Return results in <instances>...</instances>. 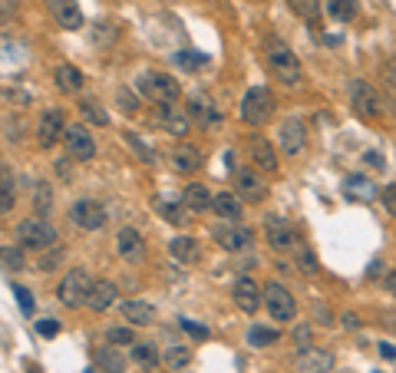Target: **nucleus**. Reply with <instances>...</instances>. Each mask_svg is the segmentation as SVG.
Returning <instances> with one entry per match:
<instances>
[{"mask_svg":"<svg viewBox=\"0 0 396 373\" xmlns=\"http://www.w3.org/2000/svg\"><path fill=\"white\" fill-rule=\"evenodd\" d=\"M317 321H320V324H334V314H327L324 307H317Z\"/></svg>","mask_w":396,"mask_h":373,"instance_id":"13d9d810","label":"nucleus"},{"mask_svg":"<svg viewBox=\"0 0 396 373\" xmlns=\"http://www.w3.org/2000/svg\"><path fill=\"white\" fill-rule=\"evenodd\" d=\"M274 116V96L268 87H251L242 99V123L244 126H264Z\"/></svg>","mask_w":396,"mask_h":373,"instance_id":"7ed1b4c3","label":"nucleus"},{"mask_svg":"<svg viewBox=\"0 0 396 373\" xmlns=\"http://www.w3.org/2000/svg\"><path fill=\"white\" fill-rule=\"evenodd\" d=\"M294 340H298V347L310 344V324H298V327H294Z\"/></svg>","mask_w":396,"mask_h":373,"instance_id":"864d4df0","label":"nucleus"},{"mask_svg":"<svg viewBox=\"0 0 396 373\" xmlns=\"http://www.w3.org/2000/svg\"><path fill=\"white\" fill-rule=\"evenodd\" d=\"M53 77H57V89H63V93H79L83 89V73L77 67H69V63L57 67Z\"/></svg>","mask_w":396,"mask_h":373,"instance_id":"c85d7f7f","label":"nucleus"},{"mask_svg":"<svg viewBox=\"0 0 396 373\" xmlns=\"http://www.w3.org/2000/svg\"><path fill=\"white\" fill-rule=\"evenodd\" d=\"M69 221L83 231H99L103 225H106V208L93 199H79V201L69 205Z\"/></svg>","mask_w":396,"mask_h":373,"instance_id":"6e6552de","label":"nucleus"},{"mask_svg":"<svg viewBox=\"0 0 396 373\" xmlns=\"http://www.w3.org/2000/svg\"><path fill=\"white\" fill-rule=\"evenodd\" d=\"M135 87H139V93H142L145 99H152V103H159V106H175V99L182 96L179 83H175L169 73H142Z\"/></svg>","mask_w":396,"mask_h":373,"instance_id":"20e7f679","label":"nucleus"},{"mask_svg":"<svg viewBox=\"0 0 396 373\" xmlns=\"http://www.w3.org/2000/svg\"><path fill=\"white\" fill-rule=\"evenodd\" d=\"M119 311H123V317L135 327H145V324H152L155 321V307L149 304V301H123Z\"/></svg>","mask_w":396,"mask_h":373,"instance_id":"4be33fe9","label":"nucleus"},{"mask_svg":"<svg viewBox=\"0 0 396 373\" xmlns=\"http://www.w3.org/2000/svg\"><path fill=\"white\" fill-rule=\"evenodd\" d=\"M185 113L192 116L198 126H215L218 119H222L218 106H215L205 93H192V96H188V106H185Z\"/></svg>","mask_w":396,"mask_h":373,"instance_id":"aec40b11","label":"nucleus"},{"mask_svg":"<svg viewBox=\"0 0 396 373\" xmlns=\"http://www.w3.org/2000/svg\"><path fill=\"white\" fill-rule=\"evenodd\" d=\"M155 119H159V126H162L165 133L185 135V133H188V119H192V116H188V113H179L175 106H162Z\"/></svg>","mask_w":396,"mask_h":373,"instance_id":"5701e85b","label":"nucleus"},{"mask_svg":"<svg viewBox=\"0 0 396 373\" xmlns=\"http://www.w3.org/2000/svg\"><path fill=\"white\" fill-rule=\"evenodd\" d=\"M155 208H159V215H162L165 221H172V225H185L188 221V215H185V205H179V201H169V199H159L155 201Z\"/></svg>","mask_w":396,"mask_h":373,"instance_id":"c756f323","label":"nucleus"},{"mask_svg":"<svg viewBox=\"0 0 396 373\" xmlns=\"http://www.w3.org/2000/svg\"><path fill=\"white\" fill-rule=\"evenodd\" d=\"M383 79H387V87H390V93L396 96V57L390 60L387 67H383Z\"/></svg>","mask_w":396,"mask_h":373,"instance_id":"3c124183","label":"nucleus"},{"mask_svg":"<svg viewBox=\"0 0 396 373\" xmlns=\"http://www.w3.org/2000/svg\"><path fill=\"white\" fill-rule=\"evenodd\" d=\"M294 367H298V373H330L334 357L327 350H317V347H300V354L294 357Z\"/></svg>","mask_w":396,"mask_h":373,"instance_id":"dca6fc26","label":"nucleus"},{"mask_svg":"<svg viewBox=\"0 0 396 373\" xmlns=\"http://www.w3.org/2000/svg\"><path fill=\"white\" fill-rule=\"evenodd\" d=\"M0 211L4 215L13 211V179H10V169H4V175H0Z\"/></svg>","mask_w":396,"mask_h":373,"instance_id":"f704fd0d","label":"nucleus"},{"mask_svg":"<svg viewBox=\"0 0 396 373\" xmlns=\"http://www.w3.org/2000/svg\"><path fill=\"white\" fill-rule=\"evenodd\" d=\"M350 99H353V109L363 119H370V123H377L380 116H383V96L370 87V83H363V79H353L350 83Z\"/></svg>","mask_w":396,"mask_h":373,"instance_id":"0eeeda50","label":"nucleus"},{"mask_svg":"<svg viewBox=\"0 0 396 373\" xmlns=\"http://www.w3.org/2000/svg\"><path fill=\"white\" fill-rule=\"evenodd\" d=\"M37 330L43 337H57L60 334V324H57V321H37Z\"/></svg>","mask_w":396,"mask_h":373,"instance_id":"603ef678","label":"nucleus"},{"mask_svg":"<svg viewBox=\"0 0 396 373\" xmlns=\"http://www.w3.org/2000/svg\"><path fill=\"white\" fill-rule=\"evenodd\" d=\"M215 241L222 245L225 251H242L251 245V228H244L238 221H225V225H215L212 228Z\"/></svg>","mask_w":396,"mask_h":373,"instance_id":"f8f14e48","label":"nucleus"},{"mask_svg":"<svg viewBox=\"0 0 396 373\" xmlns=\"http://www.w3.org/2000/svg\"><path fill=\"white\" fill-rule=\"evenodd\" d=\"M182 327H185V330H188L192 337H198V340H205V337H208V327L195 324V321H188V317H182Z\"/></svg>","mask_w":396,"mask_h":373,"instance_id":"8fccbe9b","label":"nucleus"},{"mask_svg":"<svg viewBox=\"0 0 396 373\" xmlns=\"http://www.w3.org/2000/svg\"><path fill=\"white\" fill-rule=\"evenodd\" d=\"M248 155H251V165L254 169H261V172H278V152H274V145L261 135H251L248 139Z\"/></svg>","mask_w":396,"mask_h":373,"instance_id":"f3484780","label":"nucleus"},{"mask_svg":"<svg viewBox=\"0 0 396 373\" xmlns=\"http://www.w3.org/2000/svg\"><path fill=\"white\" fill-rule=\"evenodd\" d=\"M106 340L109 344H116V347H123V344H135V334L129 330V327H113L106 334Z\"/></svg>","mask_w":396,"mask_h":373,"instance_id":"79ce46f5","label":"nucleus"},{"mask_svg":"<svg viewBox=\"0 0 396 373\" xmlns=\"http://www.w3.org/2000/svg\"><path fill=\"white\" fill-rule=\"evenodd\" d=\"M198 165H202V152H198L195 145H179V149L172 152V169L175 172L188 175V172H195Z\"/></svg>","mask_w":396,"mask_h":373,"instance_id":"bb28decb","label":"nucleus"},{"mask_svg":"<svg viewBox=\"0 0 396 373\" xmlns=\"http://www.w3.org/2000/svg\"><path fill=\"white\" fill-rule=\"evenodd\" d=\"M380 199H383V208H387L390 215H393V218H396V185H387V189H383V195H380Z\"/></svg>","mask_w":396,"mask_h":373,"instance_id":"09e8293b","label":"nucleus"},{"mask_svg":"<svg viewBox=\"0 0 396 373\" xmlns=\"http://www.w3.org/2000/svg\"><path fill=\"white\" fill-rule=\"evenodd\" d=\"M175 60H179L185 69H198L205 63V53H198V50H182V53H175Z\"/></svg>","mask_w":396,"mask_h":373,"instance_id":"ea45409f","label":"nucleus"},{"mask_svg":"<svg viewBox=\"0 0 396 373\" xmlns=\"http://www.w3.org/2000/svg\"><path fill=\"white\" fill-rule=\"evenodd\" d=\"M17 241L30 251H47L57 245V228L43 215H33V218H23L17 225Z\"/></svg>","mask_w":396,"mask_h":373,"instance_id":"f03ea898","label":"nucleus"},{"mask_svg":"<svg viewBox=\"0 0 396 373\" xmlns=\"http://www.w3.org/2000/svg\"><path fill=\"white\" fill-rule=\"evenodd\" d=\"M380 357H390V360H396V347H390V344H380Z\"/></svg>","mask_w":396,"mask_h":373,"instance_id":"4d7b16f0","label":"nucleus"},{"mask_svg":"<svg viewBox=\"0 0 396 373\" xmlns=\"http://www.w3.org/2000/svg\"><path fill=\"white\" fill-rule=\"evenodd\" d=\"M132 360L142 367V370H152V367L159 364V354H155L152 344H139V340H135L132 344Z\"/></svg>","mask_w":396,"mask_h":373,"instance_id":"2f4dec72","label":"nucleus"},{"mask_svg":"<svg viewBox=\"0 0 396 373\" xmlns=\"http://www.w3.org/2000/svg\"><path fill=\"white\" fill-rule=\"evenodd\" d=\"M248 340L254 347H271V344H278V330H271V327H251L248 330Z\"/></svg>","mask_w":396,"mask_h":373,"instance_id":"e433bc0d","label":"nucleus"},{"mask_svg":"<svg viewBox=\"0 0 396 373\" xmlns=\"http://www.w3.org/2000/svg\"><path fill=\"white\" fill-rule=\"evenodd\" d=\"M63 133H67L63 113H60V109H43L37 119V143L43 145V149H50V145H57L60 139H63Z\"/></svg>","mask_w":396,"mask_h":373,"instance_id":"9d476101","label":"nucleus"},{"mask_svg":"<svg viewBox=\"0 0 396 373\" xmlns=\"http://www.w3.org/2000/svg\"><path fill=\"white\" fill-rule=\"evenodd\" d=\"M116 284L113 281H93V291H89V301L86 304L93 307V311H106L113 301H116Z\"/></svg>","mask_w":396,"mask_h":373,"instance_id":"cd10ccee","label":"nucleus"},{"mask_svg":"<svg viewBox=\"0 0 396 373\" xmlns=\"http://www.w3.org/2000/svg\"><path fill=\"white\" fill-rule=\"evenodd\" d=\"M165 367H169V370H185V367L192 364V350H188V347H182V344H172L169 347V350H165Z\"/></svg>","mask_w":396,"mask_h":373,"instance_id":"7c9ffc66","label":"nucleus"},{"mask_svg":"<svg viewBox=\"0 0 396 373\" xmlns=\"http://www.w3.org/2000/svg\"><path fill=\"white\" fill-rule=\"evenodd\" d=\"M232 182H234V191H238L244 201H254V205H258V201L268 199V185H264V179L254 172V169H238Z\"/></svg>","mask_w":396,"mask_h":373,"instance_id":"ddd939ff","label":"nucleus"},{"mask_svg":"<svg viewBox=\"0 0 396 373\" xmlns=\"http://www.w3.org/2000/svg\"><path fill=\"white\" fill-rule=\"evenodd\" d=\"M298 228L290 225V221H284V218H268V245L274 251H290L294 245H298Z\"/></svg>","mask_w":396,"mask_h":373,"instance_id":"6ab92c4d","label":"nucleus"},{"mask_svg":"<svg viewBox=\"0 0 396 373\" xmlns=\"http://www.w3.org/2000/svg\"><path fill=\"white\" fill-rule=\"evenodd\" d=\"M182 205L188 211H208L215 205V195H208V189H205V185H185Z\"/></svg>","mask_w":396,"mask_h":373,"instance_id":"a878e982","label":"nucleus"},{"mask_svg":"<svg viewBox=\"0 0 396 373\" xmlns=\"http://www.w3.org/2000/svg\"><path fill=\"white\" fill-rule=\"evenodd\" d=\"M50 201H53V195H50L47 185L40 182V189L33 191V208H37V215H47V211H50Z\"/></svg>","mask_w":396,"mask_h":373,"instance_id":"a19ab883","label":"nucleus"},{"mask_svg":"<svg viewBox=\"0 0 396 373\" xmlns=\"http://www.w3.org/2000/svg\"><path fill=\"white\" fill-rule=\"evenodd\" d=\"M50 13L63 30H79L83 27V10H79L77 0H47Z\"/></svg>","mask_w":396,"mask_h":373,"instance_id":"a211bd4d","label":"nucleus"},{"mask_svg":"<svg viewBox=\"0 0 396 373\" xmlns=\"http://www.w3.org/2000/svg\"><path fill=\"white\" fill-rule=\"evenodd\" d=\"M126 139L135 145V152L142 155V162H152V149H149V145H145L142 139H139V135H135V133H126Z\"/></svg>","mask_w":396,"mask_h":373,"instance_id":"de8ad7c7","label":"nucleus"},{"mask_svg":"<svg viewBox=\"0 0 396 373\" xmlns=\"http://www.w3.org/2000/svg\"><path fill=\"white\" fill-rule=\"evenodd\" d=\"M79 113H83V119H86V123H93V126H106L109 123V116L103 113V106H99L96 99H86V103L79 106Z\"/></svg>","mask_w":396,"mask_h":373,"instance_id":"c9c22d12","label":"nucleus"},{"mask_svg":"<svg viewBox=\"0 0 396 373\" xmlns=\"http://www.w3.org/2000/svg\"><path fill=\"white\" fill-rule=\"evenodd\" d=\"M367 162L373 165V169H383V159H380V152H367Z\"/></svg>","mask_w":396,"mask_h":373,"instance_id":"6e6d98bb","label":"nucleus"},{"mask_svg":"<svg viewBox=\"0 0 396 373\" xmlns=\"http://www.w3.org/2000/svg\"><path fill=\"white\" fill-rule=\"evenodd\" d=\"M63 258H67V251L60 248V245H53L47 255H40V268H43V271H53V268H60V261H63Z\"/></svg>","mask_w":396,"mask_h":373,"instance_id":"58836bf2","label":"nucleus"},{"mask_svg":"<svg viewBox=\"0 0 396 373\" xmlns=\"http://www.w3.org/2000/svg\"><path fill=\"white\" fill-rule=\"evenodd\" d=\"M264 63H268L271 77H278L284 87H298L300 83V63L288 43L268 40V47H264Z\"/></svg>","mask_w":396,"mask_h":373,"instance_id":"f257e3e1","label":"nucleus"},{"mask_svg":"<svg viewBox=\"0 0 396 373\" xmlns=\"http://www.w3.org/2000/svg\"><path fill=\"white\" fill-rule=\"evenodd\" d=\"M89 291H93V278L83 268H73L63 274V281L57 287V297H60V304H67V307H83L89 301Z\"/></svg>","mask_w":396,"mask_h":373,"instance_id":"39448f33","label":"nucleus"},{"mask_svg":"<svg viewBox=\"0 0 396 373\" xmlns=\"http://www.w3.org/2000/svg\"><path fill=\"white\" fill-rule=\"evenodd\" d=\"M264 307H268V314L274 317V321H281V324L294 321V314H298V304H294L290 291L284 284H278V281L264 284Z\"/></svg>","mask_w":396,"mask_h":373,"instance_id":"423d86ee","label":"nucleus"},{"mask_svg":"<svg viewBox=\"0 0 396 373\" xmlns=\"http://www.w3.org/2000/svg\"><path fill=\"white\" fill-rule=\"evenodd\" d=\"M327 10H330V17L347 23V20L357 17V0H327Z\"/></svg>","mask_w":396,"mask_h":373,"instance_id":"473e14b6","label":"nucleus"},{"mask_svg":"<svg viewBox=\"0 0 396 373\" xmlns=\"http://www.w3.org/2000/svg\"><path fill=\"white\" fill-rule=\"evenodd\" d=\"M234 304H238V311L242 314H248V317H254L258 314V307H261V301H264V291L258 284H254L248 274H242V278L234 281Z\"/></svg>","mask_w":396,"mask_h":373,"instance_id":"9b49d317","label":"nucleus"},{"mask_svg":"<svg viewBox=\"0 0 396 373\" xmlns=\"http://www.w3.org/2000/svg\"><path fill=\"white\" fill-rule=\"evenodd\" d=\"M116 103L123 106V113H129V116H132L135 109H139V106H135V96L129 93L126 87H119V89H116Z\"/></svg>","mask_w":396,"mask_h":373,"instance_id":"c03bdc74","label":"nucleus"},{"mask_svg":"<svg viewBox=\"0 0 396 373\" xmlns=\"http://www.w3.org/2000/svg\"><path fill=\"white\" fill-rule=\"evenodd\" d=\"M57 172L63 175V179H69V165H67V162H60V165H57Z\"/></svg>","mask_w":396,"mask_h":373,"instance_id":"052dcab7","label":"nucleus"},{"mask_svg":"<svg viewBox=\"0 0 396 373\" xmlns=\"http://www.w3.org/2000/svg\"><path fill=\"white\" fill-rule=\"evenodd\" d=\"M4 268L20 271V268H23V255H20L17 248H4Z\"/></svg>","mask_w":396,"mask_h":373,"instance_id":"49530a36","label":"nucleus"},{"mask_svg":"<svg viewBox=\"0 0 396 373\" xmlns=\"http://www.w3.org/2000/svg\"><path fill=\"white\" fill-rule=\"evenodd\" d=\"M278 139H281V152H284V155H298L300 149H304V143H307V126H304V119H298V116L284 119Z\"/></svg>","mask_w":396,"mask_h":373,"instance_id":"4468645a","label":"nucleus"},{"mask_svg":"<svg viewBox=\"0 0 396 373\" xmlns=\"http://www.w3.org/2000/svg\"><path fill=\"white\" fill-rule=\"evenodd\" d=\"M10 291H13V297H17V304H20V311H23V314H33V297H30V291L27 287H20V284H13L10 287Z\"/></svg>","mask_w":396,"mask_h":373,"instance_id":"37998d69","label":"nucleus"},{"mask_svg":"<svg viewBox=\"0 0 396 373\" xmlns=\"http://www.w3.org/2000/svg\"><path fill=\"white\" fill-rule=\"evenodd\" d=\"M344 327H347V330H357V327H360V317L353 314V311H350V314H344Z\"/></svg>","mask_w":396,"mask_h":373,"instance_id":"5fc2aeb1","label":"nucleus"},{"mask_svg":"<svg viewBox=\"0 0 396 373\" xmlns=\"http://www.w3.org/2000/svg\"><path fill=\"white\" fill-rule=\"evenodd\" d=\"M63 143H67V152L77 159V162H89L96 155V143H93V133L86 126H67L63 133Z\"/></svg>","mask_w":396,"mask_h":373,"instance_id":"1a4fd4ad","label":"nucleus"},{"mask_svg":"<svg viewBox=\"0 0 396 373\" xmlns=\"http://www.w3.org/2000/svg\"><path fill=\"white\" fill-rule=\"evenodd\" d=\"M298 268L307 271V274H314V271H317V258H314V251H307V248L298 251Z\"/></svg>","mask_w":396,"mask_h":373,"instance_id":"a18cd8bd","label":"nucleus"},{"mask_svg":"<svg viewBox=\"0 0 396 373\" xmlns=\"http://www.w3.org/2000/svg\"><path fill=\"white\" fill-rule=\"evenodd\" d=\"M320 4H324V0H288V7L294 10L298 17H304V20H317Z\"/></svg>","mask_w":396,"mask_h":373,"instance_id":"72a5a7b5","label":"nucleus"},{"mask_svg":"<svg viewBox=\"0 0 396 373\" xmlns=\"http://www.w3.org/2000/svg\"><path fill=\"white\" fill-rule=\"evenodd\" d=\"M347 195H350V199H357V195H360L363 201H370L377 191H373V185H370L367 179H347Z\"/></svg>","mask_w":396,"mask_h":373,"instance_id":"4c0bfd02","label":"nucleus"},{"mask_svg":"<svg viewBox=\"0 0 396 373\" xmlns=\"http://www.w3.org/2000/svg\"><path fill=\"white\" fill-rule=\"evenodd\" d=\"M387 291L396 297V271H393V274H390V278H387Z\"/></svg>","mask_w":396,"mask_h":373,"instance_id":"bf43d9fd","label":"nucleus"},{"mask_svg":"<svg viewBox=\"0 0 396 373\" xmlns=\"http://www.w3.org/2000/svg\"><path fill=\"white\" fill-rule=\"evenodd\" d=\"M116 251H119V258L129 261V265H142L145 261V238L135 228H123L116 235Z\"/></svg>","mask_w":396,"mask_h":373,"instance_id":"2eb2a0df","label":"nucleus"},{"mask_svg":"<svg viewBox=\"0 0 396 373\" xmlns=\"http://www.w3.org/2000/svg\"><path fill=\"white\" fill-rule=\"evenodd\" d=\"M96 367L103 373H123L126 370V357L119 354V347L116 344H103V347H96Z\"/></svg>","mask_w":396,"mask_h":373,"instance_id":"b1692460","label":"nucleus"},{"mask_svg":"<svg viewBox=\"0 0 396 373\" xmlns=\"http://www.w3.org/2000/svg\"><path fill=\"white\" fill-rule=\"evenodd\" d=\"M169 251H172V258L179 265H195V261L202 258V251H198V241L182 235V238H172L169 241Z\"/></svg>","mask_w":396,"mask_h":373,"instance_id":"393cba45","label":"nucleus"},{"mask_svg":"<svg viewBox=\"0 0 396 373\" xmlns=\"http://www.w3.org/2000/svg\"><path fill=\"white\" fill-rule=\"evenodd\" d=\"M86 373H96V370H86Z\"/></svg>","mask_w":396,"mask_h":373,"instance_id":"680f3d73","label":"nucleus"},{"mask_svg":"<svg viewBox=\"0 0 396 373\" xmlns=\"http://www.w3.org/2000/svg\"><path fill=\"white\" fill-rule=\"evenodd\" d=\"M212 211L218 215V218H225V221H242V215H244V199L238 195V191H222V195H215Z\"/></svg>","mask_w":396,"mask_h":373,"instance_id":"412c9836","label":"nucleus"}]
</instances>
